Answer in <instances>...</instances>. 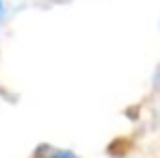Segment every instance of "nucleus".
I'll return each instance as SVG.
<instances>
[{"label":"nucleus","mask_w":160,"mask_h":158,"mask_svg":"<svg viewBox=\"0 0 160 158\" xmlns=\"http://www.w3.org/2000/svg\"><path fill=\"white\" fill-rule=\"evenodd\" d=\"M41 158H78V156L74 152H69V150H52L50 154H46Z\"/></svg>","instance_id":"f257e3e1"},{"label":"nucleus","mask_w":160,"mask_h":158,"mask_svg":"<svg viewBox=\"0 0 160 158\" xmlns=\"http://www.w3.org/2000/svg\"><path fill=\"white\" fill-rule=\"evenodd\" d=\"M0 13H2V0H0Z\"/></svg>","instance_id":"f03ea898"}]
</instances>
